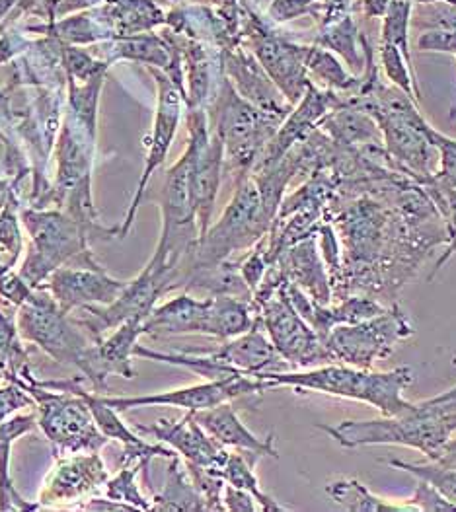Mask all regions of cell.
<instances>
[{
    "instance_id": "cell-1",
    "label": "cell",
    "mask_w": 456,
    "mask_h": 512,
    "mask_svg": "<svg viewBox=\"0 0 456 512\" xmlns=\"http://www.w3.org/2000/svg\"><path fill=\"white\" fill-rule=\"evenodd\" d=\"M264 380L277 386H289L301 392L324 394L342 400L367 403L379 409L380 415H400L414 407L406 398V390L414 384V370L402 365L392 370H373L357 368L343 363L273 372L264 376Z\"/></svg>"
},
{
    "instance_id": "cell-7",
    "label": "cell",
    "mask_w": 456,
    "mask_h": 512,
    "mask_svg": "<svg viewBox=\"0 0 456 512\" xmlns=\"http://www.w3.org/2000/svg\"><path fill=\"white\" fill-rule=\"evenodd\" d=\"M215 135L225 147V162L238 180L248 176L260 160L264 148L283 123L266 111L246 102L234 86L223 80L215 96Z\"/></svg>"
},
{
    "instance_id": "cell-3",
    "label": "cell",
    "mask_w": 456,
    "mask_h": 512,
    "mask_svg": "<svg viewBox=\"0 0 456 512\" xmlns=\"http://www.w3.org/2000/svg\"><path fill=\"white\" fill-rule=\"evenodd\" d=\"M318 431L347 450L363 446H408L421 452L427 460H435L445 442L456 433V413L418 402L400 415L318 425Z\"/></svg>"
},
{
    "instance_id": "cell-27",
    "label": "cell",
    "mask_w": 456,
    "mask_h": 512,
    "mask_svg": "<svg viewBox=\"0 0 456 512\" xmlns=\"http://www.w3.org/2000/svg\"><path fill=\"white\" fill-rule=\"evenodd\" d=\"M326 495L349 512H408L406 503H394L373 493L365 483L353 477H338L326 485Z\"/></svg>"
},
{
    "instance_id": "cell-26",
    "label": "cell",
    "mask_w": 456,
    "mask_h": 512,
    "mask_svg": "<svg viewBox=\"0 0 456 512\" xmlns=\"http://www.w3.org/2000/svg\"><path fill=\"white\" fill-rule=\"evenodd\" d=\"M299 53H301L304 69L310 76V80L312 78L318 80V84L324 90H332L336 94H353L359 88L361 76L347 73L332 51H328L320 45L318 47L316 45H312V47L299 45Z\"/></svg>"
},
{
    "instance_id": "cell-43",
    "label": "cell",
    "mask_w": 456,
    "mask_h": 512,
    "mask_svg": "<svg viewBox=\"0 0 456 512\" xmlns=\"http://www.w3.org/2000/svg\"><path fill=\"white\" fill-rule=\"evenodd\" d=\"M18 0H0V20L8 14V10L16 4Z\"/></svg>"
},
{
    "instance_id": "cell-39",
    "label": "cell",
    "mask_w": 456,
    "mask_h": 512,
    "mask_svg": "<svg viewBox=\"0 0 456 512\" xmlns=\"http://www.w3.org/2000/svg\"><path fill=\"white\" fill-rule=\"evenodd\" d=\"M316 2L318 0H273L269 6V14L277 22H289L312 12Z\"/></svg>"
},
{
    "instance_id": "cell-28",
    "label": "cell",
    "mask_w": 456,
    "mask_h": 512,
    "mask_svg": "<svg viewBox=\"0 0 456 512\" xmlns=\"http://www.w3.org/2000/svg\"><path fill=\"white\" fill-rule=\"evenodd\" d=\"M363 41L365 37L359 34L351 16H342L340 20L322 26V34L316 37V43L320 47L342 55L355 76L365 73V65H367Z\"/></svg>"
},
{
    "instance_id": "cell-37",
    "label": "cell",
    "mask_w": 456,
    "mask_h": 512,
    "mask_svg": "<svg viewBox=\"0 0 456 512\" xmlns=\"http://www.w3.org/2000/svg\"><path fill=\"white\" fill-rule=\"evenodd\" d=\"M0 248L8 254V263L14 265L22 250V238L16 217L10 211H0Z\"/></svg>"
},
{
    "instance_id": "cell-10",
    "label": "cell",
    "mask_w": 456,
    "mask_h": 512,
    "mask_svg": "<svg viewBox=\"0 0 456 512\" xmlns=\"http://www.w3.org/2000/svg\"><path fill=\"white\" fill-rule=\"evenodd\" d=\"M188 133L190 143L186 148L190 152L191 199L201 238L213 219L225 168V147L221 139L209 131L207 113L201 108L188 111Z\"/></svg>"
},
{
    "instance_id": "cell-4",
    "label": "cell",
    "mask_w": 456,
    "mask_h": 512,
    "mask_svg": "<svg viewBox=\"0 0 456 512\" xmlns=\"http://www.w3.org/2000/svg\"><path fill=\"white\" fill-rule=\"evenodd\" d=\"M82 376L71 380H38L24 365L12 378L20 384L36 403L38 425L45 437L51 440L63 454L76 452H100L108 442L98 429L88 402L78 392Z\"/></svg>"
},
{
    "instance_id": "cell-21",
    "label": "cell",
    "mask_w": 456,
    "mask_h": 512,
    "mask_svg": "<svg viewBox=\"0 0 456 512\" xmlns=\"http://www.w3.org/2000/svg\"><path fill=\"white\" fill-rule=\"evenodd\" d=\"M215 353L238 372L260 380H264L267 374L287 372L291 368V365L277 353L275 345L260 326L258 318L250 330L244 331L238 337L227 339L219 349H215Z\"/></svg>"
},
{
    "instance_id": "cell-25",
    "label": "cell",
    "mask_w": 456,
    "mask_h": 512,
    "mask_svg": "<svg viewBox=\"0 0 456 512\" xmlns=\"http://www.w3.org/2000/svg\"><path fill=\"white\" fill-rule=\"evenodd\" d=\"M166 481L160 493L152 497L151 511H207L205 501L195 489L191 481L190 472L180 456L168 460Z\"/></svg>"
},
{
    "instance_id": "cell-24",
    "label": "cell",
    "mask_w": 456,
    "mask_h": 512,
    "mask_svg": "<svg viewBox=\"0 0 456 512\" xmlns=\"http://www.w3.org/2000/svg\"><path fill=\"white\" fill-rule=\"evenodd\" d=\"M38 425V415H12L10 419L0 423V511H34L38 505L24 503V499L16 493L14 481L10 476V460L12 446L22 435L34 431Z\"/></svg>"
},
{
    "instance_id": "cell-9",
    "label": "cell",
    "mask_w": 456,
    "mask_h": 512,
    "mask_svg": "<svg viewBox=\"0 0 456 512\" xmlns=\"http://www.w3.org/2000/svg\"><path fill=\"white\" fill-rule=\"evenodd\" d=\"M252 306L260 326L291 368H312L330 363L322 337L293 308L287 294L283 293V285L266 298L252 302Z\"/></svg>"
},
{
    "instance_id": "cell-40",
    "label": "cell",
    "mask_w": 456,
    "mask_h": 512,
    "mask_svg": "<svg viewBox=\"0 0 456 512\" xmlns=\"http://www.w3.org/2000/svg\"><path fill=\"white\" fill-rule=\"evenodd\" d=\"M223 505H225V511L232 512H254L258 509L256 499L248 491L228 483L223 491Z\"/></svg>"
},
{
    "instance_id": "cell-31",
    "label": "cell",
    "mask_w": 456,
    "mask_h": 512,
    "mask_svg": "<svg viewBox=\"0 0 456 512\" xmlns=\"http://www.w3.org/2000/svg\"><path fill=\"white\" fill-rule=\"evenodd\" d=\"M386 466H390L392 470H400L406 472L416 479H423L425 483H429L431 487H435L456 511V470L447 468L435 460H427V462H404V460H386Z\"/></svg>"
},
{
    "instance_id": "cell-35",
    "label": "cell",
    "mask_w": 456,
    "mask_h": 512,
    "mask_svg": "<svg viewBox=\"0 0 456 512\" xmlns=\"http://www.w3.org/2000/svg\"><path fill=\"white\" fill-rule=\"evenodd\" d=\"M431 143L437 148L439 164L435 174L419 185L423 187H435V189H455L456 187V139L447 137L445 133H439L431 127L429 131Z\"/></svg>"
},
{
    "instance_id": "cell-38",
    "label": "cell",
    "mask_w": 456,
    "mask_h": 512,
    "mask_svg": "<svg viewBox=\"0 0 456 512\" xmlns=\"http://www.w3.org/2000/svg\"><path fill=\"white\" fill-rule=\"evenodd\" d=\"M26 407H36V403L20 384L10 382L8 386L0 388V423Z\"/></svg>"
},
{
    "instance_id": "cell-11",
    "label": "cell",
    "mask_w": 456,
    "mask_h": 512,
    "mask_svg": "<svg viewBox=\"0 0 456 512\" xmlns=\"http://www.w3.org/2000/svg\"><path fill=\"white\" fill-rule=\"evenodd\" d=\"M267 390H273L266 380L254 376H236L228 380H203L184 388H174L158 394L145 396H102V402L112 405L119 413L137 409V407H178L191 413L211 409L221 403L234 402L240 398L260 396Z\"/></svg>"
},
{
    "instance_id": "cell-13",
    "label": "cell",
    "mask_w": 456,
    "mask_h": 512,
    "mask_svg": "<svg viewBox=\"0 0 456 512\" xmlns=\"http://www.w3.org/2000/svg\"><path fill=\"white\" fill-rule=\"evenodd\" d=\"M75 261V267L63 265L53 271L39 289L51 294L67 314L88 306H108L117 300L127 281L108 275V271L94 261L92 252L76 257Z\"/></svg>"
},
{
    "instance_id": "cell-32",
    "label": "cell",
    "mask_w": 456,
    "mask_h": 512,
    "mask_svg": "<svg viewBox=\"0 0 456 512\" xmlns=\"http://www.w3.org/2000/svg\"><path fill=\"white\" fill-rule=\"evenodd\" d=\"M423 191L431 197V201L435 203L443 224H445V232H447V244L441 257L437 259L429 279L433 281L447 263H451L456 259V187L455 189H435V187H423Z\"/></svg>"
},
{
    "instance_id": "cell-41",
    "label": "cell",
    "mask_w": 456,
    "mask_h": 512,
    "mask_svg": "<svg viewBox=\"0 0 456 512\" xmlns=\"http://www.w3.org/2000/svg\"><path fill=\"white\" fill-rule=\"evenodd\" d=\"M423 402L429 403V405H435V407H439L441 411L456 413V386L449 388L447 392H443V394H439V396H435V398L423 400Z\"/></svg>"
},
{
    "instance_id": "cell-6",
    "label": "cell",
    "mask_w": 456,
    "mask_h": 512,
    "mask_svg": "<svg viewBox=\"0 0 456 512\" xmlns=\"http://www.w3.org/2000/svg\"><path fill=\"white\" fill-rule=\"evenodd\" d=\"M16 328L28 343L38 345L59 365L75 366L88 380L94 339L76 324L73 314L61 310L45 289H34L30 298L18 306Z\"/></svg>"
},
{
    "instance_id": "cell-42",
    "label": "cell",
    "mask_w": 456,
    "mask_h": 512,
    "mask_svg": "<svg viewBox=\"0 0 456 512\" xmlns=\"http://www.w3.org/2000/svg\"><path fill=\"white\" fill-rule=\"evenodd\" d=\"M435 462L456 470V433H453V437L445 442V446L441 448Z\"/></svg>"
},
{
    "instance_id": "cell-20",
    "label": "cell",
    "mask_w": 456,
    "mask_h": 512,
    "mask_svg": "<svg viewBox=\"0 0 456 512\" xmlns=\"http://www.w3.org/2000/svg\"><path fill=\"white\" fill-rule=\"evenodd\" d=\"M283 277L308 294L316 304H332L334 289L326 263L320 256L316 236L306 238L303 242L287 248L281 256L273 261Z\"/></svg>"
},
{
    "instance_id": "cell-30",
    "label": "cell",
    "mask_w": 456,
    "mask_h": 512,
    "mask_svg": "<svg viewBox=\"0 0 456 512\" xmlns=\"http://www.w3.org/2000/svg\"><path fill=\"white\" fill-rule=\"evenodd\" d=\"M151 464V460H139L127 466H121L117 476L106 481V497L114 503L123 505L127 511H151L152 501H149L139 485H137V476L141 474V470Z\"/></svg>"
},
{
    "instance_id": "cell-16",
    "label": "cell",
    "mask_w": 456,
    "mask_h": 512,
    "mask_svg": "<svg viewBox=\"0 0 456 512\" xmlns=\"http://www.w3.org/2000/svg\"><path fill=\"white\" fill-rule=\"evenodd\" d=\"M135 431L149 435L152 439L168 444L186 464L215 468L221 472L228 450L209 437V433L199 425L195 413L188 411L182 419H158L152 423H137Z\"/></svg>"
},
{
    "instance_id": "cell-44",
    "label": "cell",
    "mask_w": 456,
    "mask_h": 512,
    "mask_svg": "<svg viewBox=\"0 0 456 512\" xmlns=\"http://www.w3.org/2000/svg\"><path fill=\"white\" fill-rule=\"evenodd\" d=\"M408 2H419V4H435L439 0H408Z\"/></svg>"
},
{
    "instance_id": "cell-34",
    "label": "cell",
    "mask_w": 456,
    "mask_h": 512,
    "mask_svg": "<svg viewBox=\"0 0 456 512\" xmlns=\"http://www.w3.org/2000/svg\"><path fill=\"white\" fill-rule=\"evenodd\" d=\"M410 14H412V2L408 0H390L386 12H384V24H382V34L380 41L390 43L402 51L408 63H412V53H410V41H408V32H410Z\"/></svg>"
},
{
    "instance_id": "cell-29",
    "label": "cell",
    "mask_w": 456,
    "mask_h": 512,
    "mask_svg": "<svg viewBox=\"0 0 456 512\" xmlns=\"http://www.w3.org/2000/svg\"><path fill=\"white\" fill-rule=\"evenodd\" d=\"M258 464V458L238 452V450H228L227 460L221 468V476L227 481L228 485H234L238 489L248 491L256 503L260 505V509L266 512H283L289 511L287 507H283L279 501H275L271 495H267L266 491L260 485V479L256 476L254 468Z\"/></svg>"
},
{
    "instance_id": "cell-23",
    "label": "cell",
    "mask_w": 456,
    "mask_h": 512,
    "mask_svg": "<svg viewBox=\"0 0 456 512\" xmlns=\"http://www.w3.org/2000/svg\"><path fill=\"white\" fill-rule=\"evenodd\" d=\"M139 337H143V322H125L94 341L88 380L96 388H102L106 378L112 374L131 380L135 376L133 359Z\"/></svg>"
},
{
    "instance_id": "cell-18",
    "label": "cell",
    "mask_w": 456,
    "mask_h": 512,
    "mask_svg": "<svg viewBox=\"0 0 456 512\" xmlns=\"http://www.w3.org/2000/svg\"><path fill=\"white\" fill-rule=\"evenodd\" d=\"M143 335H209L213 337V296L195 298L188 293L156 304L143 322Z\"/></svg>"
},
{
    "instance_id": "cell-22",
    "label": "cell",
    "mask_w": 456,
    "mask_h": 512,
    "mask_svg": "<svg viewBox=\"0 0 456 512\" xmlns=\"http://www.w3.org/2000/svg\"><path fill=\"white\" fill-rule=\"evenodd\" d=\"M195 419L209 433V437L219 442L223 448H232V450L250 454L258 460L266 456L279 458V452L275 448V435H269L266 439H260L258 435H254L242 423L236 409L232 407V402L197 411Z\"/></svg>"
},
{
    "instance_id": "cell-8",
    "label": "cell",
    "mask_w": 456,
    "mask_h": 512,
    "mask_svg": "<svg viewBox=\"0 0 456 512\" xmlns=\"http://www.w3.org/2000/svg\"><path fill=\"white\" fill-rule=\"evenodd\" d=\"M416 335L410 316L398 302L388 304L375 318L342 324L322 339L330 363L373 368L388 359L396 347Z\"/></svg>"
},
{
    "instance_id": "cell-36",
    "label": "cell",
    "mask_w": 456,
    "mask_h": 512,
    "mask_svg": "<svg viewBox=\"0 0 456 512\" xmlns=\"http://www.w3.org/2000/svg\"><path fill=\"white\" fill-rule=\"evenodd\" d=\"M406 507L414 512H456L455 507L423 479H418V487L414 495L406 499Z\"/></svg>"
},
{
    "instance_id": "cell-14",
    "label": "cell",
    "mask_w": 456,
    "mask_h": 512,
    "mask_svg": "<svg viewBox=\"0 0 456 512\" xmlns=\"http://www.w3.org/2000/svg\"><path fill=\"white\" fill-rule=\"evenodd\" d=\"M110 479L98 452L65 454L39 489L38 509L65 507L96 493Z\"/></svg>"
},
{
    "instance_id": "cell-15",
    "label": "cell",
    "mask_w": 456,
    "mask_h": 512,
    "mask_svg": "<svg viewBox=\"0 0 456 512\" xmlns=\"http://www.w3.org/2000/svg\"><path fill=\"white\" fill-rule=\"evenodd\" d=\"M340 106H343L340 94L312 84L301 98V102L295 104L293 110L289 111V115L283 119V123L279 125V129L275 131L271 141L267 143V147L264 148V152H262L260 160L256 162V166L252 168V172L279 162L291 148L306 141L310 137V133L316 131V127L322 123V119L330 111H334Z\"/></svg>"
},
{
    "instance_id": "cell-45",
    "label": "cell",
    "mask_w": 456,
    "mask_h": 512,
    "mask_svg": "<svg viewBox=\"0 0 456 512\" xmlns=\"http://www.w3.org/2000/svg\"><path fill=\"white\" fill-rule=\"evenodd\" d=\"M451 6H453V4H451ZM455 8H456V6H455Z\"/></svg>"
},
{
    "instance_id": "cell-2",
    "label": "cell",
    "mask_w": 456,
    "mask_h": 512,
    "mask_svg": "<svg viewBox=\"0 0 456 512\" xmlns=\"http://www.w3.org/2000/svg\"><path fill=\"white\" fill-rule=\"evenodd\" d=\"M275 217L277 215L264 201L256 178L252 174L240 178L221 219L211 224L199 238L184 269L180 289L186 287L193 273L219 267L236 254H246L252 250L269 234Z\"/></svg>"
},
{
    "instance_id": "cell-17",
    "label": "cell",
    "mask_w": 456,
    "mask_h": 512,
    "mask_svg": "<svg viewBox=\"0 0 456 512\" xmlns=\"http://www.w3.org/2000/svg\"><path fill=\"white\" fill-rule=\"evenodd\" d=\"M250 39L258 63L264 67L267 76L273 80L285 100L291 106L299 104L306 90L312 86V80L304 69L299 45L267 34L258 22L250 30Z\"/></svg>"
},
{
    "instance_id": "cell-19",
    "label": "cell",
    "mask_w": 456,
    "mask_h": 512,
    "mask_svg": "<svg viewBox=\"0 0 456 512\" xmlns=\"http://www.w3.org/2000/svg\"><path fill=\"white\" fill-rule=\"evenodd\" d=\"M225 69H227L228 82L234 90L258 110L266 111L281 121L293 110V106L285 100L273 80L267 76L264 67L252 55L244 51H236L234 47L227 49L225 55Z\"/></svg>"
},
{
    "instance_id": "cell-12",
    "label": "cell",
    "mask_w": 456,
    "mask_h": 512,
    "mask_svg": "<svg viewBox=\"0 0 456 512\" xmlns=\"http://www.w3.org/2000/svg\"><path fill=\"white\" fill-rule=\"evenodd\" d=\"M156 82V90H158V104H156V115H154V125H152L151 139L147 143L149 152H147V160H145V170L141 176V182L137 185V191L133 195L131 207L125 220L121 222V226H117V238H125L127 232L131 230L137 209L145 197L147 185L151 182L152 174L164 164L168 150L174 143L178 125H180V117H182V106L186 100V90L182 86H178L168 74L164 71H151Z\"/></svg>"
},
{
    "instance_id": "cell-33",
    "label": "cell",
    "mask_w": 456,
    "mask_h": 512,
    "mask_svg": "<svg viewBox=\"0 0 456 512\" xmlns=\"http://www.w3.org/2000/svg\"><path fill=\"white\" fill-rule=\"evenodd\" d=\"M379 55L384 74L394 84V88H398L400 92H404L408 98H412L416 104H419L421 92H419L418 78L414 74L412 63L406 61V57L398 47L384 41H380Z\"/></svg>"
},
{
    "instance_id": "cell-5",
    "label": "cell",
    "mask_w": 456,
    "mask_h": 512,
    "mask_svg": "<svg viewBox=\"0 0 456 512\" xmlns=\"http://www.w3.org/2000/svg\"><path fill=\"white\" fill-rule=\"evenodd\" d=\"M22 220L30 232V250L20 277L32 287L39 289L53 271L63 267L67 261L90 252L88 242L96 234L110 238L117 236V228L106 230L98 224H86L75 217H67L55 211H24Z\"/></svg>"
},
{
    "instance_id": "cell-46",
    "label": "cell",
    "mask_w": 456,
    "mask_h": 512,
    "mask_svg": "<svg viewBox=\"0 0 456 512\" xmlns=\"http://www.w3.org/2000/svg\"><path fill=\"white\" fill-rule=\"evenodd\" d=\"M455 57H456V53H455Z\"/></svg>"
}]
</instances>
